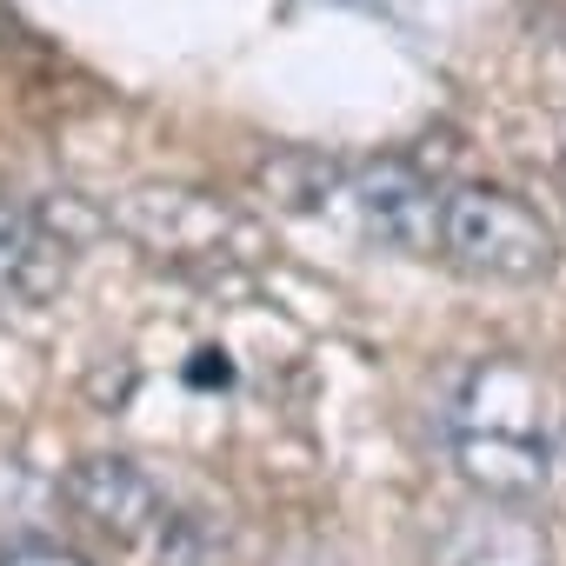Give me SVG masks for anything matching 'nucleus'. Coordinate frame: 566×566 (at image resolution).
<instances>
[{
	"label": "nucleus",
	"instance_id": "f257e3e1",
	"mask_svg": "<svg viewBox=\"0 0 566 566\" xmlns=\"http://www.w3.org/2000/svg\"><path fill=\"white\" fill-rule=\"evenodd\" d=\"M440 440L473 493L539 500L566 440V394L539 360L486 354L447 387Z\"/></svg>",
	"mask_w": 566,
	"mask_h": 566
},
{
	"label": "nucleus",
	"instance_id": "f03ea898",
	"mask_svg": "<svg viewBox=\"0 0 566 566\" xmlns=\"http://www.w3.org/2000/svg\"><path fill=\"white\" fill-rule=\"evenodd\" d=\"M440 260H453L473 280H500V287H533L553 273L559 240L553 227L506 187H447V220H440Z\"/></svg>",
	"mask_w": 566,
	"mask_h": 566
},
{
	"label": "nucleus",
	"instance_id": "7ed1b4c3",
	"mask_svg": "<svg viewBox=\"0 0 566 566\" xmlns=\"http://www.w3.org/2000/svg\"><path fill=\"white\" fill-rule=\"evenodd\" d=\"M347 207L374 247L433 260L440 253V220H447V187L427 180L413 160H367L347 174Z\"/></svg>",
	"mask_w": 566,
	"mask_h": 566
},
{
	"label": "nucleus",
	"instance_id": "20e7f679",
	"mask_svg": "<svg viewBox=\"0 0 566 566\" xmlns=\"http://www.w3.org/2000/svg\"><path fill=\"white\" fill-rule=\"evenodd\" d=\"M427 559L433 566H553V533L533 513V500L473 493L467 506L440 513Z\"/></svg>",
	"mask_w": 566,
	"mask_h": 566
},
{
	"label": "nucleus",
	"instance_id": "39448f33",
	"mask_svg": "<svg viewBox=\"0 0 566 566\" xmlns=\"http://www.w3.org/2000/svg\"><path fill=\"white\" fill-rule=\"evenodd\" d=\"M61 493H67V506H74L101 539H114V546H140V539H154V533L174 526L167 493H160L134 460H120V453H94V460H81V467L67 473Z\"/></svg>",
	"mask_w": 566,
	"mask_h": 566
},
{
	"label": "nucleus",
	"instance_id": "423d86ee",
	"mask_svg": "<svg viewBox=\"0 0 566 566\" xmlns=\"http://www.w3.org/2000/svg\"><path fill=\"white\" fill-rule=\"evenodd\" d=\"M120 227H127L140 247H154L160 260H193V253H220V240H227L233 220H227L220 200H207V193L147 187V193H127Z\"/></svg>",
	"mask_w": 566,
	"mask_h": 566
},
{
	"label": "nucleus",
	"instance_id": "0eeeda50",
	"mask_svg": "<svg viewBox=\"0 0 566 566\" xmlns=\"http://www.w3.org/2000/svg\"><path fill=\"white\" fill-rule=\"evenodd\" d=\"M260 180H266V193L280 200V207H294V213H314L347 174L334 167V160H321V154H280V160H266L260 167Z\"/></svg>",
	"mask_w": 566,
	"mask_h": 566
},
{
	"label": "nucleus",
	"instance_id": "6e6552de",
	"mask_svg": "<svg viewBox=\"0 0 566 566\" xmlns=\"http://www.w3.org/2000/svg\"><path fill=\"white\" fill-rule=\"evenodd\" d=\"M41 253H48V240H41L34 213H28L21 200L0 193V301H14V294L28 287L34 266H41Z\"/></svg>",
	"mask_w": 566,
	"mask_h": 566
},
{
	"label": "nucleus",
	"instance_id": "1a4fd4ad",
	"mask_svg": "<svg viewBox=\"0 0 566 566\" xmlns=\"http://www.w3.org/2000/svg\"><path fill=\"white\" fill-rule=\"evenodd\" d=\"M48 500H54V493H48L21 460H0V533L14 539V553H21V546H34Z\"/></svg>",
	"mask_w": 566,
	"mask_h": 566
},
{
	"label": "nucleus",
	"instance_id": "9d476101",
	"mask_svg": "<svg viewBox=\"0 0 566 566\" xmlns=\"http://www.w3.org/2000/svg\"><path fill=\"white\" fill-rule=\"evenodd\" d=\"M0 566H87V559H74V553H61V546H21V553H8Z\"/></svg>",
	"mask_w": 566,
	"mask_h": 566
},
{
	"label": "nucleus",
	"instance_id": "9b49d317",
	"mask_svg": "<svg viewBox=\"0 0 566 566\" xmlns=\"http://www.w3.org/2000/svg\"><path fill=\"white\" fill-rule=\"evenodd\" d=\"M559 200H566V154H559Z\"/></svg>",
	"mask_w": 566,
	"mask_h": 566
}]
</instances>
